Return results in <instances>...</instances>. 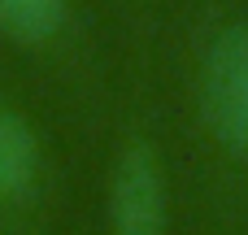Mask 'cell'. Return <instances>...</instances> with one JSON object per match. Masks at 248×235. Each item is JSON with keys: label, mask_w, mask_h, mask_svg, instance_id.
Here are the masks:
<instances>
[{"label": "cell", "mask_w": 248, "mask_h": 235, "mask_svg": "<svg viewBox=\"0 0 248 235\" xmlns=\"http://www.w3.org/2000/svg\"><path fill=\"white\" fill-rule=\"evenodd\" d=\"M39 161H44V148H39L35 126L17 109L0 105V205L17 201L35 188Z\"/></svg>", "instance_id": "3"}, {"label": "cell", "mask_w": 248, "mask_h": 235, "mask_svg": "<svg viewBox=\"0 0 248 235\" xmlns=\"http://www.w3.org/2000/svg\"><path fill=\"white\" fill-rule=\"evenodd\" d=\"M70 0H0V35L17 44H44L61 31Z\"/></svg>", "instance_id": "4"}, {"label": "cell", "mask_w": 248, "mask_h": 235, "mask_svg": "<svg viewBox=\"0 0 248 235\" xmlns=\"http://www.w3.org/2000/svg\"><path fill=\"white\" fill-rule=\"evenodd\" d=\"M196 100L205 135L222 153L248 157V22H231L209 39Z\"/></svg>", "instance_id": "1"}, {"label": "cell", "mask_w": 248, "mask_h": 235, "mask_svg": "<svg viewBox=\"0 0 248 235\" xmlns=\"http://www.w3.org/2000/svg\"><path fill=\"white\" fill-rule=\"evenodd\" d=\"M109 235H170V179L148 140H126L105 179Z\"/></svg>", "instance_id": "2"}]
</instances>
